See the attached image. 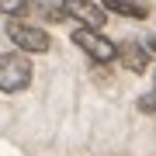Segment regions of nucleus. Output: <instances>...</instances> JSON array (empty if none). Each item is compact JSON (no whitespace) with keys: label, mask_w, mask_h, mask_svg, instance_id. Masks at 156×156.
Masks as SVG:
<instances>
[{"label":"nucleus","mask_w":156,"mask_h":156,"mask_svg":"<svg viewBox=\"0 0 156 156\" xmlns=\"http://www.w3.org/2000/svg\"><path fill=\"white\" fill-rule=\"evenodd\" d=\"M31 83V62L17 52H7L0 56V90L4 94H17Z\"/></svg>","instance_id":"1"},{"label":"nucleus","mask_w":156,"mask_h":156,"mask_svg":"<svg viewBox=\"0 0 156 156\" xmlns=\"http://www.w3.org/2000/svg\"><path fill=\"white\" fill-rule=\"evenodd\" d=\"M73 42H76L90 59H101V62H111V59L118 56L115 42L104 38V35H101V28H76V31H73Z\"/></svg>","instance_id":"2"},{"label":"nucleus","mask_w":156,"mask_h":156,"mask_svg":"<svg viewBox=\"0 0 156 156\" xmlns=\"http://www.w3.org/2000/svg\"><path fill=\"white\" fill-rule=\"evenodd\" d=\"M7 38H11L21 52H49V31H42V28H35V24H7Z\"/></svg>","instance_id":"3"},{"label":"nucleus","mask_w":156,"mask_h":156,"mask_svg":"<svg viewBox=\"0 0 156 156\" xmlns=\"http://www.w3.org/2000/svg\"><path fill=\"white\" fill-rule=\"evenodd\" d=\"M62 14L76 17L80 24H87V28H101V24L108 21L104 7L94 4V0H62Z\"/></svg>","instance_id":"4"},{"label":"nucleus","mask_w":156,"mask_h":156,"mask_svg":"<svg viewBox=\"0 0 156 156\" xmlns=\"http://www.w3.org/2000/svg\"><path fill=\"white\" fill-rule=\"evenodd\" d=\"M149 56H153V52H146L142 42H125L122 45V62H125V69H132V73H146Z\"/></svg>","instance_id":"5"},{"label":"nucleus","mask_w":156,"mask_h":156,"mask_svg":"<svg viewBox=\"0 0 156 156\" xmlns=\"http://www.w3.org/2000/svg\"><path fill=\"white\" fill-rule=\"evenodd\" d=\"M111 11L118 14H128V17H146V4H139V0H104Z\"/></svg>","instance_id":"6"},{"label":"nucleus","mask_w":156,"mask_h":156,"mask_svg":"<svg viewBox=\"0 0 156 156\" xmlns=\"http://www.w3.org/2000/svg\"><path fill=\"white\" fill-rule=\"evenodd\" d=\"M24 7H28V0H0V14H7V17L24 14Z\"/></svg>","instance_id":"7"},{"label":"nucleus","mask_w":156,"mask_h":156,"mask_svg":"<svg viewBox=\"0 0 156 156\" xmlns=\"http://www.w3.org/2000/svg\"><path fill=\"white\" fill-rule=\"evenodd\" d=\"M139 108H142L146 115H156V87H153V90H146V94L139 97Z\"/></svg>","instance_id":"8"},{"label":"nucleus","mask_w":156,"mask_h":156,"mask_svg":"<svg viewBox=\"0 0 156 156\" xmlns=\"http://www.w3.org/2000/svg\"><path fill=\"white\" fill-rule=\"evenodd\" d=\"M146 49H153V52H156V35H153V38H149V42H146Z\"/></svg>","instance_id":"9"}]
</instances>
